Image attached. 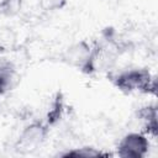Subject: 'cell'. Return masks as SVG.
<instances>
[{"mask_svg": "<svg viewBox=\"0 0 158 158\" xmlns=\"http://www.w3.org/2000/svg\"><path fill=\"white\" fill-rule=\"evenodd\" d=\"M111 83L122 93L131 94L135 91L156 95L157 78L147 68H131L118 73H109Z\"/></svg>", "mask_w": 158, "mask_h": 158, "instance_id": "1", "label": "cell"}, {"mask_svg": "<svg viewBox=\"0 0 158 158\" xmlns=\"http://www.w3.org/2000/svg\"><path fill=\"white\" fill-rule=\"evenodd\" d=\"M49 126L44 120H33L27 123L20 132L16 149L21 152H31L42 146L49 133Z\"/></svg>", "mask_w": 158, "mask_h": 158, "instance_id": "2", "label": "cell"}, {"mask_svg": "<svg viewBox=\"0 0 158 158\" xmlns=\"http://www.w3.org/2000/svg\"><path fill=\"white\" fill-rule=\"evenodd\" d=\"M149 139L143 132L126 133L116 147V153L121 158H144L149 151Z\"/></svg>", "mask_w": 158, "mask_h": 158, "instance_id": "3", "label": "cell"}, {"mask_svg": "<svg viewBox=\"0 0 158 158\" xmlns=\"http://www.w3.org/2000/svg\"><path fill=\"white\" fill-rule=\"evenodd\" d=\"M91 53V44L83 40L67 47L60 56V60L80 72L85 68Z\"/></svg>", "mask_w": 158, "mask_h": 158, "instance_id": "4", "label": "cell"}, {"mask_svg": "<svg viewBox=\"0 0 158 158\" xmlns=\"http://www.w3.org/2000/svg\"><path fill=\"white\" fill-rule=\"evenodd\" d=\"M136 118L142 122V131L147 136L157 137L158 135V107L156 104H149L139 107L136 111Z\"/></svg>", "mask_w": 158, "mask_h": 158, "instance_id": "5", "label": "cell"}, {"mask_svg": "<svg viewBox=\"0 0 158 158\" xmlns=\"http://www.w3.org/2000/svg\"><path fill=\"white\" fill-rule=\"evenodd\" d=\"M20 80L17 68L10 59H0V96L12 90Z\"/></svg>", "mask_w": 158, "mask_h": 158, "instance_id": "6", "label": "cell"}, {"mask_svg": "<svg viewBox=\"0 0 158 158\" xmlns=\"http://www.w3.org/2000/svg\"><path fill=\"white\" fill-rule=\"evenodd\" d=\"M64 112H65V99L63 93L58 90L49 101L48 109L44 115V122L49 127H53L59 123V121L64 116Z\"/></svg>", "mask_w": 158, "mask_h": 158, "instance_id": "7", "label": "cell"}, {"mask_svg": "<svg viewBox=\"0 0 158 158\" xmlns=\"http://www.w3.org/2000/svg\"><path fill=\"white\" fill-rule=\"evenodd\" d=\"M17 43L19 36L15 28L7 25H0V54L15 51Z\"/></svg>", "mask_w": 158, "mask_h": 158, "instance_id": "8", "label": "cell"}, {"mask_svg": "<svg viewBox=\"0 0 158 158\" xmlns=\"http://www.w3.org/2000/svg\"><path fill=\"white\" fill-rule=\"evenodd\" d=\"M58 156L65 157V158H68V157H74V158H91V157H107L110 154L109 153H104L100 149H96L94 147L84 146V147L69 149V151L63 152V153H60Z\"/></svg>", "mask_w": 158, "mask_h": 158, "instance_id": "9", "label": "cell"}, {"mask_svg": "<svg viewBox=\"0 0 158 158\" xmlns=\"http://www.w3.org/2000/svg\"><path fill=\"white\" fill-rule=\"evenodd\" d=\"M23 0H0V14L6 17H14L22 10Z\"/></svg>", "mask_w": 158, "mask_h": 158, "instance_id": "10", "label": "cell"}, {"mask_svg": "<svg viewBox=\"0 0 158 158\" xmlns=\"http://www.w3.org/2000/svg\"><path fill=\"white\" fill-rule=\"evenodd\" d=\"M38 1H40V6L42 10L47 12H52V11L63 9L67 5L68 0H38Z\"/></svg>", "mask_w": 158, "mask_h": 158, "instance_id": "11", "label": "cell"}]
</instances>
